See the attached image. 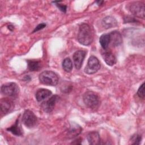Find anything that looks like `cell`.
Masks as SVG:
<instances>
[{
  "instance_id": "1",
  "label": "cell",
  "mask_w": 145,
  "mask_h": 145,
  "mask_svg": "<svg viewBox=\"0 0 145 145\" xmlns=\"http://www.w3.org/2000/svg\"><path fill=\"white\" fill-rule=\"evenodd\" d=\"M77 37L80 44L86 46L90 45L93 40V32L91 27L88 24H82L79 26Z\"/></svg>"
},
{
  "instance_id": "2",
  "label": "cell",
  "mask_w": 145,
  "mask_h": 145,
  "mask_svg": "<svg viewBox=\"0 0 145 145\" xmlns=\"http://www.w3.org/2000/svg\"><path fill=\"white\" fill-rule=\"evenodd\" d=\"M39 80L41 83L48 86H56L58 82V75L53 71L46 70L39 75Z\"/></svg>"
},
{
  "instance_id": "3",
  "label": "cell",
  "mask_w": 145,
  "mask_h": 145,
  "mask_svg": "<svg viewBox=\"0 0 145 145\" xmlns=\"http://www.w3.org/2000/svg\"><path fill=\"white\" fill-rule=\"evenodd\" d=\"M84 104L91 109H96L99 105V97L95 93L92 91L86 92L83 97Z\"/></svg>"
},
{
  "instance_id": "4",
  "label": "cell",
  "mask_w": 145,
  "mask_h": 145,
  "mask_svg": "<svg viewBox=\"0 0 145 145\" xmlns=\"http://www.w3.org/2000/svg\"><path fill=\"white\" fill-rule=\"evenodd\" d=\"M1 93L4 95L14 97L18 94L19 88L15 83L10 82L3 84L1 86Z\"/></svg>"
},
{
  "instance_id": "5",
  "label": "cell",
  "mask_w": 145,
  "mask_h": 145,
  "mask_svg": "<svg viewBox=\"0 0 145 145\" xmlns=\"http://www.w3.org/2000/svg\"><path fill=\"white\" fill-rule=\"evenodd\" d=\"M100 68V63L97 57L95 56H91L87 62V65L85 67L84 71L88 74H93L96 73Z\"/></svg>"
},
{
  "instance_id": "6",
  "label": "cell",
  "mask_w": 145,
  "mask_h": 145,
  "mask_svg": "<svg viewBox=\"0 0 145 145\" xmlns=\"http://www.w3.org/2000/svg\"><path fill=\"white\" fill-rule=\"evenodd\" d=\"M22 122L27 127L32 128L36 125L37 117L32 111L26 110L23 113Z\"/></svg>"
},
{
  "instance_id": "7",
  "label": "cell",
  "mask_w": 145,
  "mask_h": 145,
  "mask_svg": "<svg viewBox=\"0 0 145 145\" xmlns=\"http://www.w3.org/2000/svg\"><path fill=\"white\" fill-rule=\"evenodd\" d=\"M144 5L141 2H134L129 6V10L131 14L142 19L144 18Z\"/></svg>"
},
{
  "instance_id": "8",
  "label": "cell",
  "mask_w": 145,
  "mask_h": 145,
  "mask_svg": "<svg viewBox=\"0 0 145 145\" xmlns=\"http://www.w3.org/2000/svg\"><path fill=\"white\" fill-rule=\"evenodd\" d=\"M59 97L57 95H54L52 96L48 100L44 101L41 103V107L42 109L46 113L51 112L55 106V104L59 100Z\"/></svg>"
},
{
  "instance_id": "9",
  "label": "cell",
  "mask_w": 145,
  "mask_h": 145,
  "mask_svg": "<svg viewBox=\"0 0 145 145\" xmlns=\"http://www.w3.org/2000/svg\"><path fill=\"white\" fill-rule=\"evenodd\" d=\"M86 55V52L83 50H79L76 51L72 56L74 63L75 68L79 70L82 66L83 62Z\"/></svg>"
},
{
  "instance_id": "10",
  "label": "cell",
  "mask_w": 145,
  "mask_h": 145,
  "mask_svg": "<svg viewBox=\"0 0 145 145\" xmlns=\"http://www.w3.org/2000/svg\"><path fill=\"white\" fill-rule=\"evenodd\" d=\"M0 106L1 113L6 114L10 113L13 108L12 102L7 98H3L0 101Z\"/></svg>"
},
{
  "instance_id": "11",
  "label": "cell",
  "mask_w": 145,
  "mask_h": 145,
  "mask_svg": "<svg viewBox=\"0 0 145 145\" xmlns=\"http://www.w3.org/2000/svg\"><path fill=\"white\" fill-rule=\"evenodd\" d=\"M82 129L79 125L75 123L70 124L67 130V137L69 138H74L79 135L82 132Z\"/></svg>"
},
{
  "instance_id": "12",
  "label": "cell",
  "mask_w": 145,
  "mask_h": 145,
  "mask_svg": "<svg viewBox=\"0 0 145 145\" xmlns=\"http://www.w3.org/2000/svg\"><path fill=\"white\" fill-rule=\"evenodd\" d=\"M109 35L110 37V43H112L113 46H117L121 44L122 42V37L118 31H112Z\"/></svg>"
},
{
  "instance_id": "13",
  "label": "cell",
  "mask_w": 145,
  "mask_h": 145,
  "mask_svg": "<svg viewBox=\"0 0 145 145\" xmlns=\"http://www.w3.org/2000/svg\"><path fill=\"white\" fill-rule=\"evenodd\" d=\"M52 94V93L50 90L45 88H40L36 92L35 96L37 101L40 102L49 97Z\"/></svg>"
},
{
  "instance_id": "14",
  "label": "cell",
  "mask_w": 145,
  "mask_h": 145,
  "mask_svg": "<svg viewBox=\"0 0 145 145\" xmlns=\"http://www.w3.org/2000/svg\"><path fill=\"white\" fill-rule=\"evenodd\" d=\"M102 25L104 27V28L108 29L117 26V22L113 17L108 16L103 19Z\"/></svg>"
},
{
  "instance_id": "15",
  "label": "cell",
  "mask_w": 145,
  "mask_h": 145,
  "mask_svg": "<svg viewBox=\"0 0 145 145\" xmlns=\"http://www.w3.org/2000/svg\"><path fill=\"white\" fill-rule=\"evenodd\" d=\"M7 131L11 132L14 135H17V136H21L23 134L22 130L20 126V125L19 123V118L16 119L15 123L12 125L11 127H8L6 129Z\"/></svg>"
},
{
  "instance_id": "16",
  "label": "cell",
  "mask_w": 145,
  "mask_h": 145,
  "mask_svg": "<svg viewBox=\"0 0 145 145\" xmlns=\"http://www.w3.org/2000/svg\"><path fill=\"white\" fill-rule=\"evenodd\" d=\"M102 57L105 63L109 66H113L116 63V58L110 52H105L102 54Z\"/></svg>"
},
{
  "instance_id": "17",
  "label": "cell",
  "mask_w": 145,
  "mask_h": 145,
  "mask_svg": "<svg viewBox=\"0 0 145 145\" xmlns=\"http://www.w3.org/2000/svg\"><path fill=\"white\" fill-rule=\"evenodd\" d=\"M87 140L90 144L96 145L100 143L99 134L97 131H91L87 135Z\"/></svg>"
},
{
  "instance_id": "18",
  "label": "cell",
  "mask_w": 145,
  "mask_h": 145,
  "mask_svg": "<svg viewBox=\"0 0 145 145\" xmlns=\"http://www.w3.org/2000/svg\"><path fill=\"white\" fill-rule=\"evenodd\" d=\"M100 44L104 49H106L110 43V37L109 34L102 35L99 39Z\"/></svg>"
},
{
  "instance_id": "19",
  "label": "cell",
  "mask_w": 145,
  "mask_h": 145,
  "mask_svg": "<svg viewBox=\"0 0 145 145\" xmlns=\"http://www.w3.org/2000/svg\"><path fill=\"white\" fill-rule=\"evenodd\" d=\"M28 67L30 71H38L41 68V62L39 61L28 60Z\"/></svg>"
},
{
  "instance_id": "20",
  "label": "cell",
  "mask_w": 145,
  "mask_h": 145,
  "mask_svg": "<svg viewBox=\"0 0 145 145\" xmlns=\"http://www.w3.org/2000/svg\"><path fill=\"white\" fill-rule=\"evenodd\" d=\"M62 67L66 72H70L72 69V63L71 59L67 57L62 62Z\"/></svg>"
},
{
  "instance_id": "21",
  "label": "cell",
  "mask_w": 145,
  "mask_h": 145,
  "mask_svg": "<svg viewBox=\"0 0 145 145\" xmlns=\"http://www.w3.org/2000/svg\"><path fill=\"white\" fill-rule=\"evenodd\" d=\"M142 140V137L140 135L135 134L132 136L131 138V144H139Z\"/></svg>"
},
{
  "instance_id": "22",
  "label": "cell",
  "mask_w": 145,
  "mask_h": 145,
  "mask_svg": "<svg viewBox=\"0 0 145 145\" xmlns=\"http://www.w3.org/2000/svg\"><path fill=\"white\" fill-rule=\"evenodd\" d=\"M137 94L140 98L142 99H144L145 95H144V83H143L142 85L139 87L137 92Z\"/></svg>"
},
{
  "instance_id": "23",
  "label": "cell",
  "mask_w": 145,
  "mask_h": 145,
  "mask_svg": "<svg viewBox=\"0 0 145 145\" xmlns=\"http://www.w3.org/2000/svg\"><path fill=\"white\" fill-rule=\"evenodd\" d=\"M45 26H46V24H45V23H42L39 24L36 27V28H35V29L33 30V32H37V31H39V30H40V29H43L44 27H45Z\"/></svg>"
},
{
  "instance_id": "24",
  "label": "cell",
  "mask_w": 145,
  "mask_h": 145,
  "mask_svg": "<svg viewBox=\"0 0 145 145\" xmlns=\"http://www.w3.org/2000/svg\"><path fill=\"white\" fill-rule=\"evenodd\" d=\"M56 6L58 7V8L62 12H66V9H67V6L66 5H62V4H59V3H57Z\"/></svg>"
},
{
  "instance_id": "25",
  "label": "cell",
  "mask_w": 145,
  "mask_h": 145,
  "mask_svg": "<svg viewBox=\"0 0 145 145\" xmlns=\"http://www.w3.org/2000/svg\"><path fill=\"white\" fill-rule=\"evenodd\" d=\"M138 22L137 20L135 19L134 18H131V17H126V18H125V22Z\"/></svg>"
},
{
  "instance_id": "26",
  "label": "cell",
  "mask_w": 145,
  "mask_h": 145,
  "mask_svg": "<svg viewBox=\"0 0 145 145\" xmlns=\"http://www.w3.org/2000/svg\"><path fill=\"white\" fill-rule=\"evenodd\" d=\"M104 2V1H96V3H97V5H102V3Z\"/></svg>"
},
{
  "instance_id": "27",
  "label": "cell",
  "mask_w": 145,
  "mask_h": 145,
  "mask_svg": "<svg viewBox=\"0 0 145 145\" xmlns=\"http://www.w3.org/2000/svg\"><path fill=\"white\" fill-rule=\"evenodd\" d=\"M8 29H10L11 31H12V29H14V27L12 25H8Z\"/></svg>"
}]
</instances>
